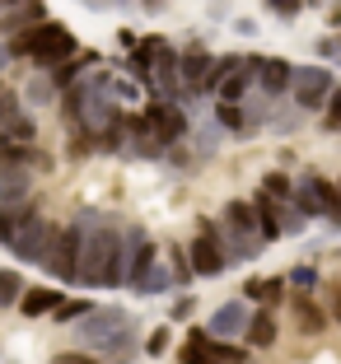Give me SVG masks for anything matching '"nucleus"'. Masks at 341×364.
<instances>
[{"mask_svg":"<svg viewBox=\"0 0 341 364\" xmlns=\"http://www.w3.org/2000/svg\"><path fill=\"white\" fill-rule=\"evenodd\" d=\"M290 309H295V322H299V332L318 336L322 327H327V313H322L318 304L309 299V294H295V299H290Z\"/></svg>","mask_w":341,"mask_h":364,"instance_id":"412c9836","label":"nucleus"},{"mask_svg":"<svg viewBox=\"0 0 341 364\" xmlns=\"http://www.w3.org/2000/svg\"><path fill=\"white\" fill-rule=\"evenodd\" d=\"M52 238H56V225H52V220H47V215H28V220H23V229L14 234L10 252L23 262V267H47Z\"/></svg>","mask_w":341,"mask_h":364,"instance_id":"6e6552de","label":"nucleus"},{"mask_svg":"<svg viewBox=\"0 0 341 364\" xmlns=\"http://www.w3.org/2000/svg\"><path fill=\"white\" fill-rule=\"evenodd\" d=\"M285 285H295L299 294H309L313 285H318V267L313 262H299V267H290V276H285Z\"/></svg>","mask_w":341,"mask_h":364,"instance_id":"c756f323","label":"nucleus"},{"mask_svg":"<svg viewBox=\"0 0 341 364\" xmlns=\"http://www.w3.org/2000/svg\"><path fill=\"white\" fill-rule=\"evenodd\" d=\"M75 252H80V225H56V238H52V252H47V267L61 285H75Z\"/></svg>","mask_w":341,"mask_h":364,"instance_id":"9d476101","label":"nucleus"},{"mask_svg":"<svg viewBox=\"0 0 341 364\" xmlns=\"http://www.w3.org/2000/svg\"><path fill=\"white\" fill-rule=\"evenodd\" d=\"M267 10L276 14V19H299V10H304V0H267Z\"/></svg>","mask_w":341,"mask_h":364,"instance_id":"72a5a7b5","label":"nucleus"},{"mask_svg":"<svg viewBox=\"0 0 341 364\" xmlns=\"http://www.w3.org/2000/svg\"><path fill=\"white\" fill-rule=\"evenodd\" d=\"M75 341L85 350H98V355H117L127 360L136 350V318L117 304H103V309H89L85 318H75Z\"/></svg>","mask_w":341,"mask_h":364,"instance_id":"f03ea898","label":"nucleus"},{"mask_svg":"<svg viewBox=\"0 0 341 364\" xmlns=\"http://www.w3.org/2000/svg\"><path fill=\"white\" fill-rule=\"evenodd\" d=\"M75 33L65 28V23H56V19H43V23H33V28H23V33H10L5 38V52H10V61L14 56H28L38 70H52V65H61L65 56H75Z\"/></svg>","mask_w":341,"mask_h":364,"instance_id":"7ed1b4c3","label":"nucleus"},{"mask_svg":"<svg viewBox=\"0 0 341 364\" xmlns=\"http://www.w3.org/2000/svg\"><path fill=\"white\" fill-rule=\"evenodd\" d=\"M52 98H56V89H52L47 75H33L28 85H23V103H28V107H47Z\"/></svg>","mask_w":341,"mask_h":364,"instance_id":"a878e982","label":"nucleus"},{"mask_svg":"<svg viewBox=\"0 0 341 364\" xmlns=\"http://www.w3.org/2000/svg\"><path fill=\"white\" fill-rule=\"evenodd\" d=\"M248 70H253V85L271 98H280L290 89V61L285 56H248Z\"/></svg>","mask_w":341,"mask_h":364,"instance_id":"f8f14e48","label":"nucleus"},{"mask_svg":"<svg viewBox=\"0 0 341 364\" xmlns=\"http://www.w3.org/2000/svg\"><path fill=\"white\" fill-rule=\"evenodd\" d=\"M243 341L253 346V350H271V346L280 341V332H276V318H271V309H262V313H248Z\"/></svg>","mask_w":341,"mask_h":364,"instance_id":"dca6fc26","label":"nucleus"},{"mask_svg":"<svg viewBox=\"0 0 341 364\" xmlns=\"http://www.w3.org/2000/svg\"><path fill=\"white\" fill-rule=\"evenodd\" d=\"M276 225H280V234H304V229H309V215L299 210L295 201H280L276 205Z\"/></svg>","mask_w":341,"mask_h":364,"instance_id":"b1692460","label":"nucleus"},{"mask_svg":"<svg viewBox=\"0 0 341 364\" xmlns=\"http://www.w3.org/2000/svg\"><path fill=\"white\" fill-rule=\"evenodd\" d=\"M140 122H145V131L159 140L164 150H169V145H178V140L187 136V127H192V122H187V112H182L178 103H169V98H149V107L140 112Z\"/></svg>","mask_w":341,"mask_h":364,"instance_id":"1a4fd4ad","label":"nucleus"},{"mask_svg":"<svg viewBox=\"0 0 341 364\" xmlns=\"http://www.w3.org/2000/svg\"><path fill=\"white\" fill-rule=\"evenodd\" d=\"M145 5H159V0H145Z\"/></svg>","mask_w":341,"mask_h":364,"instance_id":"37998d69","label":"nucleus"},{"mask_svg":"<svg viewBox=\"0 0 341 364\" xmlns=\"http://www.w3.org/2000/svg\"><path fill=\"white\" fill-rule=\"evenodd\" d=\"M14 112H19V94H14V89H5V85H0V127H5V122H10Z\"/></svg>","mask_w":341,"mask_h":364,"instance_id":"f704fd0d","label":"nucleus"},{"mask_svg":"<svg viewBox=\"0 0 341 364\" xmlns=\"http://www.w3.org/2000/svg\"><path fill=\"white\" fill-rule=\"evenodd\" d=\"M94 65H98V56H94V52H80V56H65V61H61V65H52V75H47V80H52V89H56V94H61V89H65V85H75V80L85 75V70H94Z\"/></svg>","mask_w":341,"mask_h":364,"instance_id":"6ab92c4d","label":"nucleus"},{"mask_svg":"<svg viewBox=\"0 0 341 364\" xmlns=\"http://www.w3.org/2000/svg\"><path fill=\"white\" fill-rule=\"evenodd\" d=\"M28 215H38V210H33V196H28V201H19V205H0V247L14 243V234L23 229Z\"/></svg>","mask_w":341,"mask_h":364,"instance_id":"4be33fe9","label":"nucleus"},{"mask_svg":"<svg viewBox=\"0 0 341 364\" xmlns=\"http://www.w3.org/2000/svg\"><path fill=\"white\" fill-rule=\"evenodd\" d=\"M33 196V168L28 164H0V205H19Z\"/></svg>","mask_w":341,"mask_h":364,"instance_id":"4468645a","label":"nucleus"},{"mask_svg":"<svg viewBox=\"0 0 341 364\" xmlns=\"http://www.w3.org/2000/svg\"><path fill=\"white\" fill-rule=\"evenodd\" d=\"M14 5H19V0H0V14H5V10H14Z\"/></svg>","mask_w":341,"mask_h":364,"instance_id":"79ce46f5","label":"nucleus"},{"mask_svg":"<svg viewBox=\"0 0 341 364\" xmlns=\"http://www.w3.org/2000/svg\"><path fill=\"white\" fill-rule=\"evenodd\" d=\"M10 70V52H5V38H0V75Z\"/></svg>","mask_w":341,"mask_h":364,"instance_id":"ea45409f","label":"nucleus"},{"mask_svg":"<svg viewBox=\"0 0 341 364\" xmlns=\"http://www.w3.org/2000/svg\"><path fill=\"white\" fill-rule=\"evenodd\" d=\"M56 304H61V289H52V285L43 289V285H38V289H23L14 309H19L23 318H47V313H52Z\"/></svg>","mask_w":341,"mask_h":364,"instance_id":"aec40b11","label":"nucleus"},{"mask_svg":"<svg viewBox=\"0 0 341 364\" xmlns=\"http://www.w3.org/2000/svg\"><path fill=\"white\" fill-rule=\"evenodd\" d=\"M248 299H229V304H220V309L211 313V322H206V332L211 336H220V341H238L243 336V327H248Z\"/></svg>","mask_w":341,"mask_h":364,"instance_id":"ddd939ff","label":"nucleus"},{"mask_svg":"<svg viewBox=\"0 0 341 364\" xmlns=\"http://www.w3.org/2000/svg\"><path fill=\"white\" fill-rule=\"evenodd\" d=\"M280 294H285V276H271V280H262V276H253L243 285V299H262L271 309V304H280Z\"/></svg>","mask_w":341,"mask_h":364,"instance_id":"5701e85b","label":"nucleus"},{"mask_svg":"<svg viewBox=\"0 0 341 364\" xmlns=\"http://www.w3.org/2000/svg\"><path fill=\"white\" fill-rule=\"evenodd\" d=\"M89 309H94L89 299H61V304L52 309V318H56V322H75V318H85Z\"/></svg>","mask_w":341,"mask_h":364,"instance_id":"2f4dec72","label":"nucleus"},{"mask_svg":"<svg viewBox=\"0 0 341 364\" xmlns=\"http://www.w3.org/2000/svg\"><path fill=\"white\" fill-rule=\"evenodd\" d=\"M220 136H224V131L215 127V122H196V154H215Z\"/></svg>","mask_w":341,"mask_h":364,"instance_id":"7c9ffc66","label":"nucleus"},{"mask_svg":"<svg viewBox=\"0 0 341 364\" xmlns=\"http://www.w3.org/2000/svg\"><path fill=\"white\" fill-rule=\"evenodd\" d=\"M290 201L299 205V210L309 215V220H337L341 215V201H337V187H332L322 173H304V178L295 182V192H290Z\"/></svg>","mask_w":341,"mask_h":364,"instance_id":"423d86ee","label":"nucleus"},{"mask_svg":"<svg viewBox=\"0 0 341 364\" xmlns=\"http://www.w3.org/2000/svg\"><path fill=\"white\" fill-rule=\"evenodd\" d=\"M149 85L159 89L169 103L187 98V94H182V85H178V52H173V43H164V38H159V47L149 52Z\"/></svg>","mask_w":341,"mask_h":364,"instance_id":"9b49d317","label":"nucleus"},{"mask_svg":"<svg viewBox=\"0 0 341 364\" xmlns=\"http://www.w3.org/2000/svg\"><path fill=\"white\" fill-rule=\"evenodd\" d=\"M23 294V276L19 271H0V309H14Z\"/></svg>","mask_w":341,"mask_h":364,"instance_id":"c85d7f7f","label":"nucleus"},{"mask_svg":"<svg viewBox=\"0 0 341 364\" xmlns=\"http://www.w3.org/2000/svg\"><path fill=\"white\" fill-rule=\"evenodd\" d=\"M169 285H173L169 262H164V257H154V262H149V267L136 276V285H127V289H131V294H140V299H149V294H164Z\"/></svg>","mask_w":341,"mask_h":364,"instance_id":"f3484780","label":"nucleus"},{"mask_svg":"<svg viewBox=\"0 0 341 364\" xmlns=\"http://www.w3.org/2000/svg\"><path fill=\"white\" fill-rule=\"evenodd\" d=\"M299 122H304V112H299V107H271V117H267V131H276V136H290V131L299 127Z\"/></svg>","mask_w":341,"mask_h":364,"instance_id":"cd10ccee","label":"nucleus"},{"mask_svg":"<svg viewBox=\"0 0 341 364\" xmlns=\"http://www.w3.org/2000/svg\"><path fill=\"white\" fill-rule=\"evenodd\" d=\"M169 336H173L169 327H154V332H149L145 341H140V350H145V355H154V360H159V355L169 350Z\"/></svg>","mask_w":341,"mask_h":364,"instance_id":"473e14b6","label":"nucleus"},{"mask_svg":"<svg viewBox=\"0 0 341 364\" xmlns=\"http://www.w3.org/2000/svg\"><path fill=\"white\" fill-rule=\"evenodd\" d=\"M178 364H248V350H238L234 341L211 336L206 327H192L178 350Z\"/></svg>","mask_w":341,"mask_h":364,"instance_id":"39448f33","label":"nucleus"},{"mask_svg":"<svg viewBox=\"0 0 341 364\" xmlns=\"http://www.w3.org/2000/svg\"><path fill=\"white\" fill-rule=\"evenodd\" d=\"M215 127H220V131H234V136H248L243 107H238V103H215Z\"/></svg>","mask_w":341,"mask_h":364,"instance_id":"393cba45","label":"nucleus"},{"mask_svg":"<svg viewBox=\"0 0 341 364\" xmlns=\"http://www.w3.org/2000/svg\"><path fill=\"white\" fill-rule=\"evenodd\" d=\"M257 192L262 196H271V201H290V192H295V182L285 178V173H267V178H262V187H257Z\"/></svg>","mask_w":341,"mask_h":364,"instance_id":"bb28decb","label":"nucleus"},{"mask_svg":"<svg viewBox=\"0 0 341 364\" xmlns=\"http://www.w3.org/2000/svg\"><path fill=\"white\" fill-rule=\"evenodd\" d=\"M196 234H192V243L182 247V252H187V267H192V276H224V267H229V262H224V252H220V225H215V220H196Z\"/></svg>","mask_w":341,"mask_h":364,"instance_id":"0eeeda50","label":"nucleus"},{"mask_svg":"<svg viewBox=\"0 0 341 364\" xmlns=\"http://www.w3.org/2000/svg\"><path fill=\"white\" fill-rule=\"evenodd\" d=\"M75 225H80L75 285H85V289H122V267H127V252H122V225H117V220H103L98 210H80V215H75Z\"/></svg>","mask_w":341,"mask_h":364,"instance_id":"f257e3e1","label":"nucleus"},{"mask_svg":"<svg viewBox=\"0 0 341 364\" xmlns=\"http://www.w3.org/2000/svg\"><path fill=\"white\" fill-rule=\"evenodd\" d=\"M192 309H196V299H192V294L173 299V322H187V318H192Z\"/></svg>","mask_w":341,"mask_h":364,"instance_id":"c9c22d12","label":"nucleus"},{"mask_svg":"<svg viewBox=\"0 0 341 364\" xmlns=\"http://www.w3.org/2000/svg\"><path fill=\"white\" fill-rule=\"evenodd\" d=\"M136 38H140V33H131V28H122V33H117V43L127 47V52H131V47H136Z\"/></svg>","mask_w":341,"mask_h":364,"instance_id":"58836bf2","label":"nucleus"},{"mask_svg":"<svg viewBox=\"0 0 341 364\" xmlns=\"http://www.w3.org/2000/svg\"><path fill=\"white\" fill-rule=\"evenodd\" d=\"M332 94H337V70L332 65H290V98L304 117L318 112Z\"/></svg>","mask_w":341,"mask_h":364,"instance_id":"20e7f679","label":"nucleus"},{"mask_svg":"<svg viewBox=\"0 0 341 364\" xmlns=\"http://www.w3.org/2000/svg\"><path fill=\"white\" fill-rule=\"evenodd\" d=\"M322 5H327V0H304V10H322Z\"/></svg>","mask_w":341,"mask_h":364,"instance_id":"a19ab883","label":"nucleus"},{"mask_svg":"<svg viewBox=\"0 0 341 364\" xmlns=\"http://www.w3.org/2000/svg\"><path fill=\"white\" fill-rule=\"evenodd\" d=\"M238 107H243V122H248V136H253L257 127H267V117H271V107H276V98L271 94H262V89H248L243 98H238Z\"/></svg>","mask_w":341,"mask_h":364,"instance_id":"a211bd4d","label":"nucleus"},{"mask_svg":"<svg viewBox=\"0 0 341 364\" xmlns=\"http://www.w3.org/2000/svg\"><path fill=\"white\" fill-rule=\"evenodd\" d=\"M52 364H94V360H89V355H56Z\"/></svg>","mask_w":341,"mask_h":364,"instance_id":"4c0bfd02","label":"nucleus"},{"mask_svg":"<svg viewBox=\"0 0 341 364\" xmlns=\"http://www.w3.org/2000/svg\"><path fill=\"white\" fill-rule=\"evenodd\" d=\"M43 19H47V5H43V0H19L14 10L0 14V38L23 33V28H33V23H43Z\"/></svg>","mask_w":341,"mask_h":364,"instance_id":"2eb2a0df","label":"nucleus"},{"mask_svg":"<svg viewBox=\"0 0 341 364\" xmlns=\"http://www.w3.org/2000/svg\"><path fill=\"white\" fill-rule=\"evenodd\" d=\"M318 56H322V61H337V56H341L337 38H318Z\"/></svg>","mask_w":341,"mask_h":364,"instance_id":"e433bc0d","label":"nucleus"}]
</instances>
